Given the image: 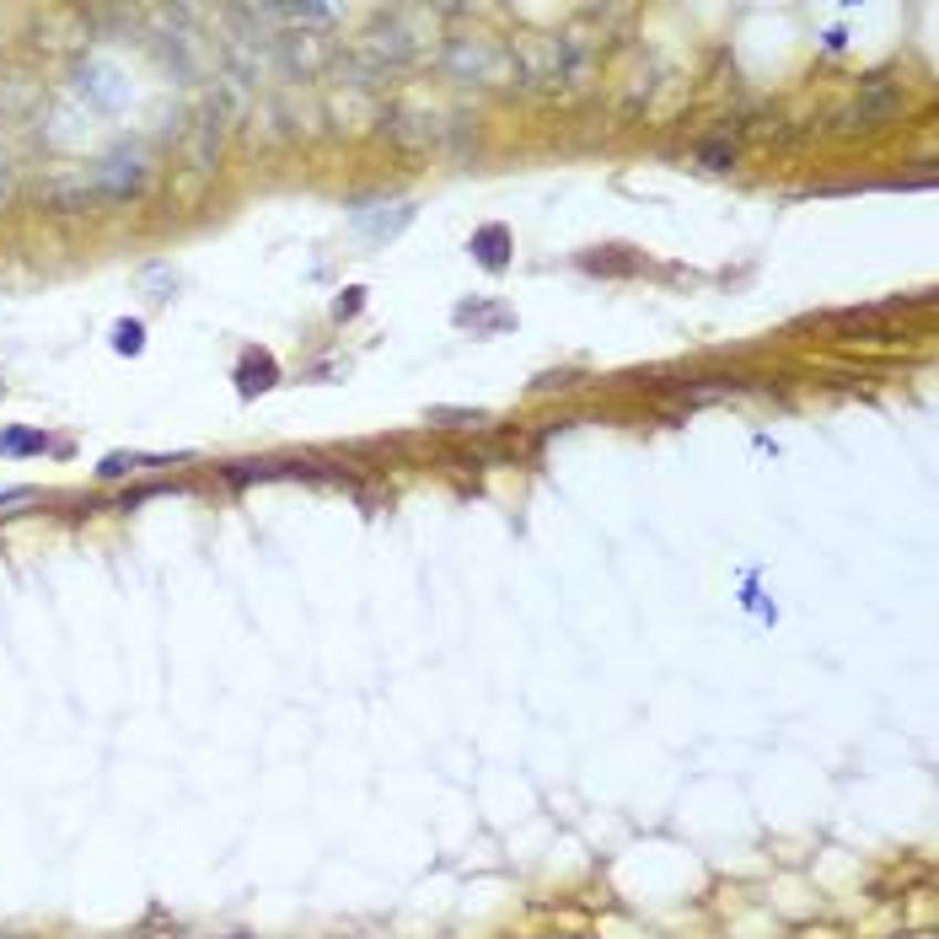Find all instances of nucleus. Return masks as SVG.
<instances>
[{
	"label": "nucleus",
	"mask_w": 939,
	"mask_h": 939,
	"mask_svg": "<svg viewBox=\"0 0 939 939\" xmlns=\"http://www.w3.org/2000/svg\"><path fill=\"white\" fill-rule=\"evenodd\" d=\"M151 183H156V173H151L145 156H107L92 167V188H97L103 205H135L151 194Z\"/></svg>",
	"instance_id": "obj_1"
},
{
	"label": "nucleus",
	"mask_w": 939,
	"mask_h": 939,
	"mask_svg": "<svg viewBox=\"0 0 939 939\" xmlns=\"http://www.w3.org/2000/svg\"><path fill=\"white\" fill-rule=\"evenodd\" d=\"M38 209L54 215V220H81V215H97L103 199H97V188H92L86 173H54L43 177V188H38Z\"/></svg>",
	"instance_id": "obj_2"
},
{
	"label": "nucleus",
	"mask_w": 939,
	"mask_h": 939,
	"mask_svg": "<svg viewBox=\"0 0 939 939\" xmlns=\"http://www.w3.org/2000/svg\"><path fill=\"white\" fill-rule=\"evenodd\" d=\"M220 140H226V113H220V107H205L199 124H194V135H188V162H194L199 173H215Z\"/></svg>",
	"instance_id": "obj_3"
},
{
	"label": "nucleus",
	"mask_w": 939,
	"mask_h": 939,
	"mask_svg": "<svg viewBox=\"0 0 939 939\" xmlns=\"http://www.w3.org/2000/svg\"><path fill=\"white\" fill-rule=\"evenodd\" d=\"M897 107H902V92L886 86V81H875L870 92H865V103L848 107V124H880V118H891Z\"/></svg>",
	"instance_id": "obj_4"
},
{
	"label": "nucleus",
	"mask_w": 939,
	"mask_h": 939,
	"mask_svg": "<svg viewBox=\"0 0 939 939\" xmlns=\"http://www.w3.org/2000/svg\"><path fill=\"white\" fill-rule=\"evenodd\" d=\"M17 194H22V167L17 156H0V215L17 205Z\"/></svg>",
	"instance_id": "obj_5"
},
{
	"label": "nucleus",
	"mask_w": 939,
	"mask_h": 939,
	"mask_svg": "<svg viewBox=\"0 0 939 939\" xmlns=\"http://www.w3.org/2000/svg\"><path fill=\"white\" fill-rule=\"evenodd\" d=\"M698 162H703L709 173H725V167H735V145H703Z\"/></svg>",
	"instance_id": "obj_6"
},
{
	"label": "nucleus",
	"mask_w": 939,
	"mask_h": 939,
	"mask_svg": "<svg viewBox=\"0 0 939 939\" xmlns=\"http://www.w3.org/2000/svg\"><path fill=\"white\" fill-rule=\"evenodd\" d=\"M97 473H103V478H124V473H140V456H107Z\"/></svg>",
	"instance_id": "obj_7"
},
{
	"label": "nucleus",
	"mask_w": 939,
	"mask_h": 939,
	"mask_svg": "<svg viewBox=\"0 0 939 939\" xmlns=\"http://www.w3.org/2000/svg\"><path fill=\"white\" fill-rule=\"evenodd\" d=\"M43 435H0V452H38Z\"/></svg>",
	"instance_id": "obj_8"
},
{
	"label": "nucleus",
	"mask_w": 939,
	"mask_h": 939,
	"mask_svg": "<svg viewBox=\"0 0 939 939\" xmlns=\"http://www.w3.org/2000/svg\"><path fill=\"white\" fill-rule=\"evenodd\" d=\"M118 349H140V322H118V339H113Z\"/></svg>",
	"instance_id": "obj_9"
},
{
	"label": "nucleus",
	"mask_w": 939,
	"mask_h": 939,
	"mask_svg": "<svg viewBox=\"0 0 939 939\" xmlns=\"http://www.w3.org/2000/svg\"><path fill=\"white\" fill-rule=\"evenodd\" d=\"M354 307H360V290H349V301H339V307H333V317H349Z\"/></svg>",
	"instance_id": "obj_10"
}]
</instances>
